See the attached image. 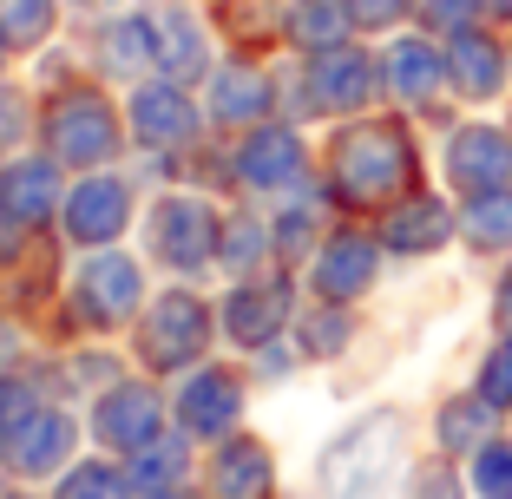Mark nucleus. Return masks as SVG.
I'll use <instances>...</instances> for the list:
<instances>
[{"label": "nucleus", "mask_w": 512, "mask_h": 499, "mask_svg": "<svg viewBox=\"0 0 512 499\" xmlns=\"http://www.w3.org/2000/svg\"><path fill=\"white\" fill-rule=\"evenodd\" d=\"M348 27H355V20H348L342 0H302L296 14H289V33H296V46H316V53L342 46Z\"/></svg>", "instance_id": "nucleus-22"}, {"label": "nucleus", "mask_w": 512, "mask_h": 499, "mask_svg": "<svg viewBox=\"0 0 512 499\" xmlns=\"http://www.w3.org/2000/svg\"><path fill=\"white\" fill-rule=\"evenodd\" d=\"M414 184V145L401 125H355L335 145V191L348 204H394Z\"/></svg>", "instance_id": "nucleus-1"}, {"label": "nucleus", "mask_w": 512, "mask_h": 499, "mask_svg": "<svg viewBox=\"0 0 512 499\" xmlns=\"http://www.w3.org/2000/svg\"><path fill=\"white\" fill-rule=\"evenodd\" d=\"M309 86H316V106H362L368 92H375V66L355 46H329V53H316Z\"/></svg>", "instance_id": "nucleus-12"}, {"label": "nucleus", "mask_w": 512, "mask_h": 499, "mask_svg": "<svg viewBox=\"0 0 512 499\" xmlns=\"http://www.w3.org/2000/svg\"><path fill=\"white\" fill-rule=\"evenodd\" d=\"M342 342H348V322L342 316H316V322H309V348H316V355H335Z\"/></svg>", "instance_id": "nucleus-36"}, {"label": "nucleus", "mask_w": 512, "mask_h": 499, "mask_svg": "<svg viewBox=\"0 0 512 499\" xmlns=\"http://www.w3.org/2000/svg\"><path fill=\"white\" fill-rule=\"evenodd\" d=\"M0 230H7V211H0Z\"/></svg>", "instance_id": "nucleus-40"}, {"label": "nucleus", "mask_w": 512, "mask_h": 499, "mask_svg": "<svg viewBox=\"0 0 512 499\" xmlns=\"http://www.w3.org/2000/svg\"><path fill=\"white\" fill-rule=\"evenodd\" d=\"M447 237H453V211L434 204V197H401L388 211V224H381V243L401 250V257H427V250H440Z\"/></svg>", "instance_id": "nucleus-8"}, {"label": "nucleus", "mask_w": 512, "mask_h": 499, "mask_svg": "<svg viewBox=\"0 0 512 499\" xmlns=\"http://www.w3.org/2000/svg\"><path fill=\"white\" fill-rule=\"evenodd\" d=\"M53 27V0H0V40L7 46H33Z\"/></svg>", "instance_id": "nucleus-26"}, {"label": "nucleus", "mask_w": 512, "mask_h": 499, "mask_svg": "<svg viewBox=\"0 0 512 499\" xmlns=\"http://www.w3.org/2000/svg\"><path fill=\"white\" fill-rule=\"evenodd\" d=\"M375 283V243L368 237H335L316 263V289L329 303H348V296H362Z\"/></svg>", "instance_id": "nucleus-13"}, {"label": "nucleus", "mask_w": 512, "mask_h": 499, "mask_svg": "<svg viewBox=\"0 0 512 499\" xmlns=\"http://www.w3.org/2000/svg\"><path fill=\"white\" fill-rule=\"evenodd\" d=\"M46 138H53V152H60L66 165H99V158L119 152V119H112L92 92H73V99L53 112Z\"/></svg>", "instance_id": "nucleus-3"}, {"label": "nucleus", "mask_w": 512, "mask_h": 499, "mask_svg": "<svg viewBox=\"0 0 512 499\" xmlns=\"http://www.w3.org/2000/svg\"><path fill=\"white\" fill-rule=\"evenodd\" d=\"M486 427H493V401H447L440 414V447H486Z\"/></svg>", "instance_id": "nucleus-24"}, {"label": "nucleus", "mask_w": 512, "mask_h": 499, "mask_svg": "<svg viewBox=\"0 0 512 499\" xmlns=\"http://www.w3.org/2000/svg\"><path fill=\"white\" fill-rule=\"evenodd\" d=\"M132 125H138V138H151V145H184V138L197 132V112H191V99H184L178 86H151V92L132 99Z\"/></svg>", "instance_id": "nucleus-15"}, {"label": "nucleus", "mask_w": 512, "mask_h": 499, "mask_svg": "<svg viewBox=\"0 0 512 499\" xmlns=\"http://www.w3.org/2000/svg\"><path fill=\"white\" fill-rule=\"evenodd\" d=\"M499 14H512V0H499Z\"/></svg>", "instance_id": "nucleus-38"}, {"label": "nucleus", "mask_w": 512, "mask_h": 499, "mask_svg": "<svg viewBox=\"0 0 512 499\" xmlns=\"http://www.w3.org/2000/svg\"><path fill=\"white\" fill-rule=\"evenodd\" d=\"M499 316H506V329H512V276L499 283Z\"/></svg>", "instance_id": "nucleus-37"}, {"label": "nucleus", "mask_w": 512, "mask_h": 499, "mask_svg": "<svg viewBox=\"0 0 512 499\" xmlns=\"http://www.w3.org/2000/svg\"><path fill=\"white\" fill-rule=\"evenodd\" d=\"M79 303L99 322H119L138 309V263L132 257H92L86 276H79Z\"/></svg>", "instance_id": "nucleus-11"}, {"label": "nucleus", "mask_w": 512, "mask_h": 499, "mask_svg": "<svg viewBox=\"0 0 512 499\" xmlns=\"http://www.w3.org/2000/svg\"><path fill=\"white\" fill-rule=\"evenodd\" d=\"M342 7H348V20H355V27H394L414 0H342Z\"/></svg>", "instance_id": "nucleus-34"}, {"label": "nucleus", "mask_w": 512, "mask_h": 499, "mask_svg": "<svg viewBox=\"0 0 512 499\" xmlns=\"http://www.w3.org/2000/svg\"><path fill=\"white\" fill-rule=\"evenodd\" d=\"M178 473H184L178 440H145V447H138V467H132L138 486H165V480H178Z\"/></svg>", "instance_id": "nucleus-28"}, {"label": "nucleus", "mask_w": 512, "mask_h": 499, "mask_svg": "<svg viewBox=\"0 0 512 499\" xmlns=\"http://www.w3.org/2000/svg\"><path fill=\"white\" fill-rule=\"evenodd\" d=\"M256 250H263V230L256 224H230L224 230V263H256Z\"/></svg>", "instance_id": "nucleus-35"}, {"label": "nucleus", "mask_w": 512, "mask_h": 499, "mask_svg": "<svg viewBox=\"0 0 512 499\" xmlns=\"http://www.w3.org/2000/svg\"><path fill=\"white\" fill-rule=\"evenodd\" d=\"M421 7H427V20H434V27L467 33V27H480V14H486V7H499V0H421Z\"/></svg>", "instance_id": "nucleus-29"}, {"label": "nucleus", "mask_w": 512, "mask_h": 499, "mask_svg": "<svg viewBox=\"0 0 512 499\" xmlns=\"http://www.w3.org/2000/svg\"><path fill=\"white\" fill-rule=\"evenodd\" d=\"M394 440H401V421H388V414L348 427V434L329 447V460H322V493L329 499H375L381 480H388Z\"/></svg>", "instance_id": "nucleus-2"}, {"label": "nucleus", "mask_w": 512, "mask_h": 499, "mask_svg": "<svg viewBox=\"0 0 512 499\" xmlns=\"http://www.w3.org/2000/svg\"><path fill=\"white\" fill-rule=\"evenodd\" d=\"M237 408H243V394H237V381L230 375H197L191 388L178 394V414H184V427L191 434H224L230 421H237Z\"/></svg>", "instance_id": "nucleus-17"}, {"label": "nucleus", "mask_w": 512, "mask_h": 499, "mask_svg": "<svg viewBox=\"0 0 512 499\" xmlns=\"http://www.w3.org/2000/svg\"><path fill=\"white\" fill-rule=\"evenodd\" d=\"M66 454H73V421L53 408H40L27 427H14V467L20 473H53L66 467Z\"/></svg>", "instance_id": "nucleus-16"}, {"label": "nucleus", "mask_w": 512, "mask_h": 499, "mask_svg": "<svg viewBox=\"0 0 512 499\" xmlns=\"http://www.w3.org/2000/svg\"><path fill=\"white\" fill-rule=\"evenodd\" d=\"M151 237H158V250H165L171 263H184V270H197V263L217 257V217L204 211L197 197H165Z\"/></svg>", "instance_id": "nucleus-6"}, {"label": "nucleus", "mask_w": 512, "mask_h": 499, "mask_svg": "<svg viewBox=\"0 0 512 499\" xmlns=\"http://www.w3.org/2000/svg\"><path fill=\"white\" fill-rule=\"evenodd\" d=\"M158 499H184V493H158Z\"/></svg>", "instance_id": "nucleus-39"}, {"label": "nucleus", "mask_w": 512, "mask_h": 499, "mask_svg": "<svg viewBox=\"0 0 512 499\" xmlns=\"http://www.w3.org/2000/svg\"><path fill=\"white\" fill-rule=\"evenodd\" d=\"M53 204H60V171L46 165V158H27V165H14L7 178H0V211L20 217V224L46 217Z\"/></svg>", "instance_id": "nucleus-18"}, {"label": "nucleus", "mask_w": 512, "mask_h": 499, "mask_svg": "<svg viewBox=\"0 0 512 499\" xmlns=\"http://www.w3.org/2000/svg\"><path fill=\"white\" fill-rule=\"evenodd\" d=\"M99 434L119 440V447H145V440H158V394H151V388L106 394V408H99Z\"/></svg>", "instance_id": "nucleus-19"}, {"label": "nucleus", "mask_w": 512, "mask_h": 499, "mask_svg": "<svg viewBox=\"0 0 512 499\" xmlns=\"http://www.w3.org/2000/svg\"><path fill=\"white\" fill-rule=\"evenodd\" d=\"M263 99H270V86H263L256 73H243V66L217 73V119H256Z\"/></svg>", "instance_id": "nucleus-25"}, {"label": "nucleus", "mask_w": 512, "mask_h": 499, "mask_svg": "<svg viewBox=\"0 0 512 499\" xmlns=\"http://www.w3.org/2000/svg\"><path fill=\"white\" fill-rule=\"evenodd\" d=\"M506 46L493 40V33H480V27H467V33H453V46H447V79L467 99H493L499 86H506Z\"/></svg>", "instance_id": "nucleus-7"}, {"label": "nucleus", "mask_w": 512, "mask_h": 499, "mask_svg": "<svg viewBox=\"0 0 512 499\" xmlns=\"http://www.w3.org/2000/svg\"><path fill=\"white\" fill-rule=\"evenodd\" d=\"M460 230H467L480 250H512V197H506V191L473 197L467 217H460Z\"/></svg>", "instance_id": "nucleus-23"}, {"label": "nucleus", "mask_w": 512, "mask_h": 499, "mask_svg": "<svg viewBox=\"0 0 512 499\" xmlns=\"http://www.w3.org/2000/svg\"><path fill=\"white\" fill-rule=\"evenodd\" d=\"M217 493L224 499H263L270 493V454L256 440H230L217 460Z\"/></svg>", "instance_id": "nucleus-21"}, {"label": "nucleus", "mask_w": 512, "mask_h": 499, "mask_svg": "<svg viewBox=\"0 0 512 499\" xmlns=\"http://www.w3.org/2000/svg\"><path fill=\"white\" fill-rule=\"evenodd\" d=\"M165 46H158V53H165V66H178V73H191V66H204V53H197V27L191 20H165Z\"/></svg>", "instance_id": "nucleus-30"}, {"label": "nucleus", "mask_w": 512, "mask_h": 499, "mask_svg": "<svg viewBox=\"0 0 512 499\" xmlns=\"http://www.w3.org/2000/svg\"><path fill=\"white\" fill-rule=\"evenodd\" d=\"M447 171H453V184L473 191V197L506 191V184H512V138L493 132V125H467V132H453Z\"/></svg>", "instance_id": "nucleus-4"}, {"label": "nucleus", "mask_w": 512, "mask_h": 499, "mask_svg": "<svg viewBox=\"0 0 512 499\" xmlns=\"http://www.w3.org/2000/svg\"><path fill=\"white\" fill-rule=\"evenodd\" d=\"M125 184H112V178H92V184H79L73 197H66V230H73L79 243H106V237H119L125 230Z\"/></svg>", "instance_id": "nucleus-10"}, {"label": "nucleus", "mask_w": 512, "mask_h": 499, "mask_svg": "<svg viewBox=\"0 0 512 499\" xmlns=\"http://www.w3.org/2000/svg\"><path fill=\"white\" fill-rule=\"evenodd\" d=\"M125 486H119V473L112 467H79V473H66V493L60 499H119Z\"/></svg>", "instance_id": "nucleus-33"}, {"label": "nucleus", "mask_w": 512, "mask_h": 499, "mask_svg": "<svg viewBox=\"0 0 512 499\" xmlns=\"http://www.w3.org/2000/svg\"><path fill=\"white\" fill-rule=\"evenodd\" d=\"M283 309H289L283 283H243L224 303V329L237 335V342H270V335L283 329Z\"/></svg>", "instance_id": "nucleus-14"}, {"label": "nucleus", "mask_w": 512, "mask_h": 499, "mask_svg": "<svg viewBox=\"0 0 512 499\" xmlns=\"http://www.w3.org/2000/svg\"><path fill=\"white\" fill-rule=\"evenodd\" d=\"M237 171H243V184H256V191H270V184H289V178L302 171V145H296V132H256L250 145H243Z\"/></svg>", "instance_id": "nucleus-20"}, {"label": "nucleus", "mask_w": 512, "mask_h": 499, "mask_svg": "<svg viewBox=\"0 0 512 499\" xmlns=\"http://www.w3.org/2000/svg\"><path fill=\"white\" fill-rule=\"evenodd\" d=\"M473 493L512 499V440H486L480 454H473Z\"/></svg>", "instance_id": "nucleus-27"}, {"label": "nucleus", "mask_w": 512, "mask_h": 499, "mask_svg": "<svg viewBox=\"0 0 512 499\" xmlns=\"http://www.w3.org/2000/svg\"><path fill=\"white\" fill-rule=\"evenodd\" d=\"M480 394L493 401V408H512V342H499L493 355H486V368H480Z\"/></svg>", "instance_id": "nucleus-31"}, {"label": "nucleus", "mask_w": 512, "mask_h": 499, "mask_svg": "<svg viewBox=\"0 0 512 499\" xmlns=\"http://www.w3.org/2000/svg\"><path fill=\"white\" fill-rule=\"evenodd\" d=\"M381 79L414 106H434L440 86H447V53H434L427 40H394L388 60H381Z\"/></svg>", "instance_id": "nucleus-9"}, {"label": "nucleus", "mask_w": 512, "mask_h": 499, "mask_svg": "<svg viewBox=\"0 0 512 499\" xmlns=\"http://www.w3.org/2000/svg\"><path fill=\"white\" fill-rule=\"evenodd\" d=\"M204 335H211L204 303H197V296H165V303L145 316V355L158 368H178V362H191L197 348H204Z\"/></svg>", "instance_id": "nucleus-5"}, {"label": "nucleus", "mask_w": 512, "mask_h": 499, "mask_svg": "<svg viewBox=\"0 0 512 499\" xmlns=\"http://www.w3.org/2000/svg\"><path fill=\"white\" fill-rule=\"evenodd\" d=\"M145 40H151L145 20H125V27L106 33V60L112 66H145Z\"/></svg>", "instance_id": "nucleus-32"}]
</instances>
